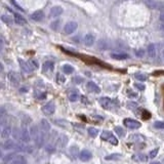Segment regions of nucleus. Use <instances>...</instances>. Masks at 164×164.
Wrapping results in <instances>:
<instances>
[{"mask_svg":"<svg viewBox=\"0 0 164 164\" xmlns=\"http://www.w3.org/2000/svg\"><path fill=\"white\" fill-rule=\"evenodd\" d=\"M31 133H30V130H28V128H21V142L24 144H28L31 141Z\"/></svg>","mask_w":164,"mask_h":164,"instance_id":"f257e3e1","label":"nucleus"},{"mask_svg":"<svg viewBox=\"0 0 164 164\" xmlns=\"http://www.w3.org/2000/svg\"><path fill=\"white\" fill-rule=\"evenodd\" d=\"M124 125H125L127 128H129V129H137V128L141 127V125H142V124L139 123V121H137V120H134V119L126 118V119L124 120Z\"/></svg>","mask_w":164,"mask_h":164,"instance_id":"f03ea898","label":"nucleus"},{"mask_svg":"<svg viewBox=\"0 0 164 164\" xmlns=\"http://www.w3.org/2000/svg\"><path fill=\"white\" fill-rule=\"evenodd\" d=\"M144 3L149 7L150 9H160V10H163L162 9V4L161 2H157L156 0H143Z\"/></svg>","mask_w":164,"mask_h":164,"instance_id":"7ed1b4c3","label":"nucleus"},{"mask_svg":"<svg viewBox=\"0 0 164 164\" xmlns=\"http://www.w3.org/2000/svg\"><path fill=\"white\" fill-rule=\"evenodd\" d=\"M77 27H78V25H77L76 22H69L67 23L65 25V27H64V32H65L66 34H68V35H70V34L74 33V32L76 31Z\"/></svg>","mask_w":164,"mask_h":164,"instance_id":"20e7f679","label":"nucleus"},{"mask_svg":"<svg viewBox=\"0 0 164 164\" xmlns=\"http://www.w3.org/2000/svg\"><path fill=\"white\" fill-rule=\"evenodd\" d=\"M42 112L44 113L45 115H47V116L52 115L56 112V106H54V104L52 103V102H50V103L44 105V106L42 107Z\"/></svg>","mask_w":164,"mask_h":164,"instance_id":"39448f33","label":"nucleus"},{"mask_svg":"<svg viewBox=\"0 0 164 164\" xmlns=\"http://www.w3.org/2000/svg\"><path fill=\"white\" fill-rule=\"evenodd\" d=\"M67 144H68V137L65 134H62L61 137H58V139H56V147L58 149H63L65 148Z\"/></svg>","mask_w":164,"mask_h":164,"instance_id":"423d86ee","label":"nucleus"},{"mask_svg":"<svg viewBox=\"0 0 164 164\" xmlns=\"http://www.w3.org/2000/svg\"><path fill=\"white\" fill-rule=\"evenodd\" d=\"M7 77H8L9 81H10V83L12 84V85L16 86L20 83V76H19L18 73L14 72V71H10V72L8 73V75H7Z\"/></svg>","mask_w":164,"mask_h":164,"instance_id":"0eeeda50","label":"nucleus"},{"mask_svg":"<svg viewBox=\"0 0 164 164\" xmlns=\"http://www.w3.org/2000/svg\"><path fill=\"white\" fill-rule=\"evenodd\" d=\"M62 14H63V8H62L61 6L56 5V6L51 7V9H50L49 11V16L50 18H58V16H60Z\"/></svg>","mask_w":164,"mask_h":164,"instance_id":"6e6552de","label":"nucleus"},{"mask_svg":"<svg viewBox=\"0 0 164 164\" xmlns=\"http://www.w3.org/2000/svg\"><path fill=\"white\" fill-rule=\"evenodd\" d=\"M30 133H31V137H32V139H33L34 142H36L37 139H39V137L41 135L40 130H39V128L37 127L36 125L31 126V129H30Z\"/></svg>","mask_w":164,"mask_h":164,"instance_id":"1a4fd4ad","label":"nucleus"},{"mask_svg":"<svg viewBox=\"0 0 164 164\" xmlns=\"http://www.w3.org/2000/svg\"><path fill=\"white\" fill-rule=\"evenodd\" d=\"M39 125H40L41 131H42V132H45V133L48 132V131L50 130V128H51V125H50V123L46 119H41Z\"/></svg>","mask_w":164,"mask_h":164,"instance_id":"9d476101","label":"nucleus"},{"mask_svg":"<svg viewBox=\"0 0 164 164\" xmlns=\"http://www.w3.org/2000/svg\"><path fill=\"white\" fill-rule=\"evenodd\" d=\"M147 52H148V56H150L151 58H155L156 56H157L156 45L154 44V43H151V44H149L148 47H147Z\"/></svg>","mask_w":164,"mask_h":164,"instance_id":"9b49d317","label":"nucleus"},{"mask_svg":"<svg viewBox=\"0 0 164 164\" xmlns=\"http://www.w3.org/2000/svg\"><path fill=\"white\" fill-rule=\"evenodd\" d=\"M86 87H87L88 91L93 92V93H99V92H101V88H99V86L95 83V82H92V81L87 82V84H86Z\"/></svg>","mask_w":164,"mask_h":164,"instance_id":"f8f14e48","label":"nucleus"},{"mask_svg":"<svg viewBox=\"0 0 164 164\" xmlns=\"http://www.w3.org/2000/svg\"><path fill=\"white\" fill-rule=\"evenodd\" d=\"M19 62H20L21 68H22V70L25 73H31L34 70L33 68L31 67V65H30L29 62H25V61H23V60H20Z\"/></svg>","mask_w":164,"mask_h":164,"instance_id":"ddd939ff","label":"nucleus"},{"mask_svg":"<svg viewBox=\"0 0 164 164\" xmlns=\"http://www.w3.org/2000/svg\"><path fill=\"white\" fill-rule=\"evenodd\" d=\"M31 19L35 22H40L44 19V12L42 10H36L31 14Z\"/></svg>","mask_w":164,"mask_h":164,"instance_id":"4468645a","label":"nucleus"},{"mask_svg":"<svg viewBox=\"0 0 164 164\" xmlns=\"http://www.w3.org/2000/svg\"><path fill=\"white\" fill-rule=\"evenodd\" d=\"M11 134H12V128L9 125H6L2 128V130H1V137L2 139H8Z\"/></svg>","mask_w":164,"mask_h":164,"instance_id":"2eb2a0df","label":"nucleus"},{"mask_svg":"<svg viewBox=\"0 0 164 164\" xmlns=\"http://www.w3.org/2000/svg\"><path fill=\"white\" fill-rule=\"evenodd\" d=\"M16 144H14V141H11V139H6V141L2 144V149L5 151L16 149Z\"/></svg>","mask_w":164,"mask_h":164,"instance_id":"dca6fc26","label":"nucleus"},{"mask_svg":"<svg viewBox=\"0 0 164 164\" xmlns=\"http://www.w3.org/2000/svg\"><path fill=\"white\" fill-rule=\"evenodd\" d=\"M111 58L114 60H118V61H123V60H127L129 56L127 54H122V52H113L111 54Z\"/></svg>","mask_w":164,"mask_h":164,"instance_id":"f3484780","label":"nucleus"},{"mask_svg":"<svg viewBox=\"0 0 164 164\" xmlns=\"http://www.w3.org/2000/svg\"><path fill=\"white\" fill-rule=\"evenodd\" d=\"M99 104L102 105V107L105 109H109L112 105V101H111L110 97H101L99 99Z\"/></svg>","mask_w":164,"mask_h":164,"instance_id":"a211bd4d","label":"nucleus"},{"mask_svg":"<svg viewBox=\"0 0 164 164\" xmlns=\"http://www.w3.org/2000/svg\"><path fill=\"white\" fill-rule=\"evenodd\" d=\"M14 22H16V24L21 25V26H24V25H26V24H27V21H26V19L24 18L22 14H18V12H14Z\"/></svg>","mask_w":164,"mask_h":164,"instance_id":"6ab92c4d","label":"nucleus"},{"mask_svg":"<svg viewBox=\"0 0 164 164\" xmlns=\"http://www.w3.org/2000/svg\"><path fill=\"white\" fill-rule=\"evenodd\" d=\"M83 41L86 46H92L93 43H95V36L92 34H86L85 36H84Z\"/></svg>","mask_w":164,"mask_h":164,"instance_id":"aec40b11","label":"nucleus"},{"mask_svg":"<svg viewBox=\"0 0 164 164\" xmlns=\"http://www.w3.org/2000/svg\"><path fill=\"white\" fill-rule=\"evenodd\" d=\"M91 153H90L88 150H82L79 153V158H80L82 161H88V160L91 158Z\"/></svg>","mask_w":164,"mask_h":164,"instance_id":"412c9836","label":"nucleus"},{"mask_svg":"<svg viewBox=\"0 0 164 164\" xmlns=\"http://www.w3.org/2000/svg\"><path fill=\"white\" fill-rule=\"evenodd\" d=\"M7 164H27V160H26V158L24 157V156L16 155L12 161L9 162V163H7Z\"/></svg>","mask_w":164,"mask_h":164,"instance_id":"4be33fe9","label":"nucleus"},{"mask_svg":"<svg viewBox=\"0 0 164 164\" xmlns=\"http://www.w3.org/2000/svg\"><path fill=\"white\" fill-rule=\"evenodd\" d=\"M42 69H43V71H44V72H52V71H54V63H52V62H49V61L45 62V63L43 64V66H42Z\"/></svg>","mask_w":164,"mask_h":164,"instance_id":"5701e85b","label":"nucleus"},{"mask_svg":"<svg viewBox=\"0 0 164 164\" xmlns=\"http://www.w3.org/2000/svg\"><path fill=\"white\" fill-rule=\"evenodd\" d=\"M132 159L137 162H146L148 160V156L144 155L142 153H137L132 156Z\"/></svg>","mask_w":164,"mask_h":164,"instance_id":"b1692460","label":"nucleus"},{"mask_svg":"<svg viewBox=\"0 0 164 164\" xmlns=\"http://www.w3.org/2000/svg\"><path fill=\"white\" fill-rule=\"evenodd\" d=\"M1 20H2V22L5 23L6 25H12V23H14L11 16H8V14H2V16H1Z\"/></svg>","mask_w":164,"mask_h":164,"instance_id":"393cba45","label":"nucleus"},{"mask_svg":"<svg viewBox=\"0 0 164 164\" xmlns=\"http://www.w3.org/2000/svg\"><path fill=\"white\" fill-rule=\"evenodd\" d=\"M16 153H9L7 154L6 156H4L2 159V161L4 162V163H9V162H11L12 160L14 159V157H16Z\"/></svg>","mask_w":164,"mask_h":164,"instance_id":"a878e982","label":"nucleus"},{"mask_svg":"<svg viewBox=\"0 0 164 164\" xmlns=\"http://www.w3.org/2000/svg\"><path fill=\"white\" fill-rule=\"evenodd\" d=\"M73 71H74V68H73L71 65L66 64V65L63 66V72L65 73V74H72Z\"/></svg>","mask_w":164,"mask_h":164,"instance_id":"bb28decb","label":"nucleus"},{"mask_svg":"<svg viewBox=\"0 0 164 164\" xmlns=\"http://www.w3.org/2000/svg\"><path fill=\"white\" fill-rule=\"evenodd\" d=\"M12 137H14V139H18V141H21V129L18 127H14V129L12 130Z\"/></svg>","mask_w":164,"mask_h":164,"instance_id":"cd10ccee","label":"nucleus"},{"mask_svg":"<svg viewBox=\"0 0 164 164\" xmlns=\"http://www.w3.org/2000/svg\"><path fill=\"white\" fill-rule=\"evenodd\" d=\"M115 132L118 134V137H124L126 134L125 130H124L122 127H120V126H116V127H115Z\"/></svg>","mask_w":164,"mask_h":164,"instance_id":"c85d7f7f","label":"nucleus"},{"mask_svg":"<svg viewBox=\"0 0 164 164\" xmlns=\"http://www.w3.org/2000/svg\"><path fill=\"white\" fill-rule=\"evenodd\" d=\"M87 132H88V134H89L90 137H95L97 135V133H99V131H97V128H95V127H89V128L87 129Z\"/></svg>","mask_w":164,"mask_h":164,"instance_id":"c756f323","label":"nucleus"},{"mask_svg":"<svg viewBox=\"0 0 164 164\" xmlns=\"http://www.w3.org/2000/svg\"><path fill=\"white\" fill-rule=\"evenodd\" d=\"M60 25H61V21L56 20L50 24V28H51L54 31H58V30L60 29Z\"/></svg>","mask_w":164,"mask_h":164,"instance_id":"7c9ffc66","label":"nucleus"},{"mask_svg":"<svg viewBox=\"0 0 164 164\" xmlns=\"http://www.w3.org/2000/svg\"><path fill=\"white\" fill-rule=\"evenodd\" d=\"M112 132L111 131H109V130H105V131H103V133H102V139H105V141H109V139H110L111 137H112Z\"/></svg>","mask_w":164,"mask_h":164,"instance_id":"2f4dec72","label":"nucleus"},{"mask_svg":"<svg viewBox=\"0 0 164 164\" xmlns=\"http://www.w3.org/2000/svg\"><path fill=\"white\" fill-rule=\"evenodd\" d=\"M97 46H99V48H101V49H107V48H108V43H107L106 40H99Z\"/></svg>","mask_w":164,"mask_h":164,"instance_id":"473e14b6","label":"nucleus"},{"mask_svg":"<svg viewBox=\"0 0 164 164\" xmlns=\"http://www.w3.org/2000/svg\"><path fill=\"white\" fill-rule=\"evenodd\" d=\"M70 153L72 154L74 157H76L77 154L80 153V152H79L78 147H77V146H72V147H71V148H70Z\"/></svg>","mask_w":164,"mask_h":164,"instance_id":"72a5a7b5","label":"nucleus"},{"mask_svg":"<svg viewBox=\"0 0 164 164\" xmlns=\"http://www.w3.org/2000/svg\"><path fill=\"white\" fill-rule=\"evenodd\" d=\"M135 79H137V80L139 81H146L147 79H148V77L146 76L145 74H142V73H137V74L134 75Z\"/></svg>","mask_w":164,"mask_h":164,"instance_id":"f704fd0d","label":"nucleus"},{"mask_svg":"<svg viewBox=\"0 0 164 164\" xmlns=\"http://www.w3.org/2000/svg\"><path fill=\"white\" fill-rule=\"evenodd\" d=\"M78 93L77 92H72V93H70L69 95V99L71 102H76L78 99Z\"/></svg>","mask_w":164,"mask_h":164,"instance_id":"c9c22d12","label":"nucleus"},{"mask_svg":"<svg viewBox=\"0 0 164 164\" xmlns=\"http://www.w3.org/2000/svg\"><path fill=\"white\" fill-rule=\"evenodd\" d=\"M29 63H30L31 67L33 68L34 70H37V69L39 68V64H38V62H37L36 60H31V61H30Z\"/></svg>","mask_w":164,"mask_h":164,"instance_id":"e433bc0d","label":"nucleus"},{"mask_svg":"<svg viewBox=\"0 0 164 164\" xmlns=\"http://www.w3.org/2000/svg\"><path fill=\"white\" fill-rule=\"evenodd\" d=\"M56 81H58V83H64L66 81V77L64 76V75H62V74H58L56 75Z\"/></svg>","mask_w":164,"mask_h":164,"instance_id":"4c0bfd02","label":"nucleus"},{"mask_svg":"<svg viewBox=\"0 0 164 164\" xmlns=\"http://www.w3.org/2000/svg\"><path fill=\"white\" fill-rule=\"evenodd\" d=\"M158 151H159V149H154V150H152L150 152V154H149V158H152V159H153V158H155L156 156H157V154H158Z\"/></svg>","mask_w":164,"mask_h":164,"instance_id":"58836bf2","label":"nucleus"},{"mask_svg":"<svg viewBox=\"0 0 164 164\" xmlns=\"http://www.w3.org/2000/svg\"><path fill=\"white\" fill-rule=\"evenodd\" d=\"M154 126H155L156 128H158V129H164V122L156 121L155 123H154Z\"/></svg>","mask_w":164,"mask_h":164,"instance_id":"ea45409f","label":"nucleus"},{"mask_svg":"<svg viewBox=\"0 0 164 164\" xmlns=\"http://www.w3.org/2000/svg\"><path fill=\"white\" fill-rule=\"evenodd\" d=\"M135 56H137V58H143V56H145V51L141 48V49H137L135 50Z\"/></svg>","mask_w":164,"mask_h":164,"instance_id":"a19ab883","label":"nucleus"},{"mask_svg":"<svg viewBox=\"0 0 164 164\" xmlns=\"http://www.w3.org/2000/svg\"><path fill=\"white\" fill-rule=\"evenodd\" d=\"M108 142H110L111 144L114 145V146H117V145H118V139H117L116 137H114V135H112V137H111L110 139H109Z\"/></svg>","mask_w":164,"mask_h":164,"instance_id":"79ce46f5","label":"nucleus"},{"mask_svg":"<svg viewBox=\"0 0 164 164\" xmlns=\"http://www.w3.org/2000/svg\"><path fill=\"white\" fill-rule=\"evenodd\" d=\"M117 158H120V155H110V156H106L105 159L106 160H111V159H117Z\"/></svg>","mask_w":164,"mask_h":164,"instance_id":"37998d69","label":"nucleus"},{"mask_svg":"<svg viewBox=\"0 0 164 164\" xmlns=\"http://www.w3.org/2000/svg\"><path fill=\"white\" fill-rule=\"evenodd\" d=\"M45 149H46V150H47V151H49V152H52V151H54V150H56V148H54V147L52 146L51 144H47V145H46V147H45Z\"/></svg>","mask_w":164,"mask_h":164,"instance_id":"c03bdc74","label":"nucleus"},{"mask_svg":"<svg viewBox=\"0 0 164 164\" xmlns=\"http://www.w3.org/2000/svg\"><path fill=\"white\" fill-rule=\"evenodd\" d=\"M134 86L137 88V89H139V90H144V89H145V85H144V84H141V83H135V84H134Z\"/></svg>","mask_w":164,"mask_h":164,"instance_id":"a18cd8bd","label":"nucleus"},{"mask_svg":"<svg viewBox=\"0 0 164 164\" xmlns=\"http://www.w3.org/2000/svg\"><path fill=\"white\" fill-rule=\"evenodd\" d=\"M11 3H12V4H14V6L16 7V8H19V9H20V10H23V9H22V7H20V6H19V5H18V3H16V1H14V0H11Z\"/></svg>","mask_w":164,"mask_h":164,"instance_id":"49530a36","label":"nucleus"},{"mask_svg":"<svg viewBox=\"0 0 164 164\" xmlns=\"http://www.w3.org/2000/svg\"><path fill=\"white\" fill-rule=\"evenodd\" d=\"M160 21H161V23H164V10H162L160 14Z\"/></svg>","mask_w":164,"mask_h":164,"instance_id":"de8ad7c7","label":"nucleus"},{"mask_svg":"<svg viewBox=\"0 0 164 164\" xmlns=\"http://www.w3.org/2000/svg\"><path fill=\"white\" fill-rule=\"evenodd\" d=\"M128 107H129V108H137V104L135 103H129V105H128Z\"/></svg>","mask_w":164,"mask_h":164,"instance_id":"09e8293b","label":"nucleus"},{"mask_svg":"<svg viewBox=\"0 0 164 164\" xmlns=\"http://www.w3.org/2000/svg\"><path fill=\"white\" fill-rule=\"evenodd\" d=\"M159 29L164 33V23H161V24H160V28H159Z\"/></svg>","mask_w":164,"mask_h":164,"instance_id":"8fccbe9b","label":"nucleus"},{"mask_svg":"<svg viewBox=\"0 0 164 164\" xmlns=\"http://www.w3.org/2000/svg\"><path fill=\"white\" fill-rule=\"evenodd\" d=\"M20 91L21 92H26V91H28V88L27 87H23V88H21V89H20Z\"/></svg>","mask_w":164,"mask_h":164,"instance_id":"3c124183","label":"nucleus"},{"mask_svg":"<svg viewBox=\"0 0 164 164\" xmlns=\"http://www.w3.org/2000/svg\"><path fill=\"white\" fill-rule=\"evenodd\" d=\"M151 164H161L160 162H156V161H154V162H152Z\"/></svg>","mask_w":164,"mask_h":164,"instance_id":"603ef678","label":"nucleus"},{"mask_svg":"<svg viewBox=\"0 0 164 164\" xmlns=\"http://www.w3.org/2000/svg\"><path fill=\"white\" fill-rule=\"evenodd\" d=\"M162 58H163V60H164V49L162 50Z\"/></svg>","mask_w":164,"mask_h":164,"instance_id":"864d4df0","label":"nucleus"},{"mask_svg":"<svg viewBox=\"0 0 164 164\" xmlns=\"http://www.w3.org/2000/svg\"><path fill=\"white\" fill-rule=\"evenodd\" d=\"M163 164H164V159H163Z\"/></svg>","mask_w":164,"mask_h":164,"instance_id":"5fc2aeb1","label":"nucleus"}]
</instances>
